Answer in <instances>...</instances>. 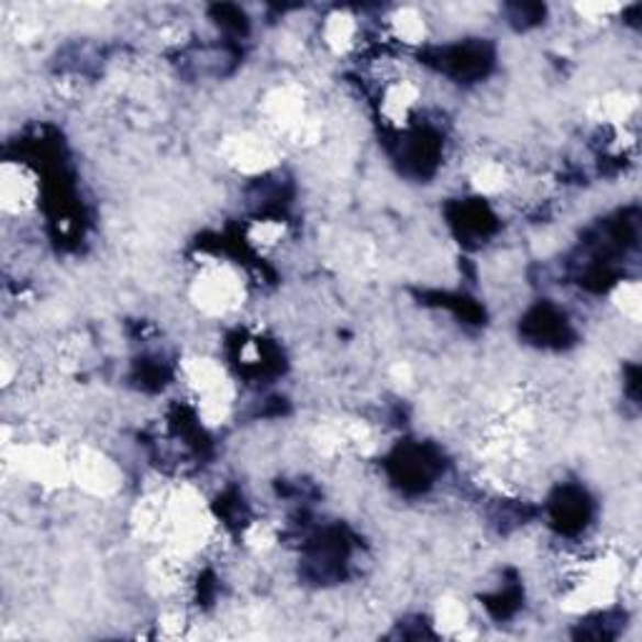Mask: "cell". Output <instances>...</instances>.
<instances>
[{
  "instance_id": "cell-8",
  "label": "cell",
  "mask_w": 642,
  "mask_h": 642,
  "mask_svg": "<svg viewBox=\"0 0 642 642\" xmlns=\"http://www.w3.org/2000/svg\"><path fill=\"white\" fill-rule=\"evenodd\" d=\"M472 186L479 196H497L510 186V171L499 160H485L472 171Z\"/></svg>"
},
{
  "instance_id": "cell-5",
  "label": "cell",
  "mask_w": 642,
  "mask_h": 642,
  "mask_svg": "<svg viewBox=\"0 0 642 642\" xmlns=\"http://www.w3.org/2000/svg\"><path fill=\"white\" fill-rule=\"evenodd\" d=\"M385 29L389 38L399 43L401 48H422L424 43L430 41L432 23L427 13L419 11V8L401 5L387 15Z\"/></svg>"
},
{
  "instance_id": "cell-9",
  "label": "cell",
  "mask_w": 642,
  "mask_h": 642,
  "mask_svg": "<svg viewBox=\"0 0 642 642\" xmlns=\"http://www.w3.org/2000/svg\"><path fill=\"white\" fill-rule=\"evenodd\" d=\"M612 305L628 321L638 324L640 321V284H638V279H626V281L620 279V284L612 291Z\"/></svg>"
},
{
  "instance_id": "cell-2",
  "label": "cell",
  "mask_w": 642,
  "mask_h": 642,
  "mask_svg": "<svg viewBox=\"0 0 642 642\" xmlns=\"http://www.w3.org/2000/svg\"><path fill=\"white\" fill-rule=\"evenodd\" d=\"M422 111V88L412 78L391 76L379 88V115L389 129L407 131Z\"/></svg>"
},
{
  "instance_id": "cell-10",
  "label": "cell",
  "mask_w": 642,
  "mask_h": 642,
  "mask_svg": "<svg viewBox=\"0 0 642 642\" xmlns=\"http://www.w3.org/2000/svg\"><path fill=\"white\" fill-rule=\"evenodd\" d=\"M573 11L577 13L579 21L587 23V25H608L622 13V5H615V3H579V5L573 8Z\"/></svg>"
},
{
  "instance_id": "cell-7",
  "label": "cell",
  "mask_w": 642,
  "mask_h": 642,
  "mask_svg": "<svg viewBox=\"0 0 642 642\" xmlns=\"http://www.w3.org/2000/svg\"><path fill=\"white\" fill-rule=\"evenodd\" d=\"M246 239L248 244L258 248V252H274V248L281 246L284 239H287V221L276 217L254 219L246 229Z\"/></svg>"
},
{
  "instance_id": "cell-3",
  "label": "cell",
  "mask_w": 642,
  "mask_h": 642,
  "mask_svg": "<svg viewBox=\"0 0 642 642\" xmlns=\"http://www.w3.org/2000/svg\"><path fill=\"white\" fill-rule=\"evenodd\" d=\"M41 196L38 176L21 160H5L0 168V207L5 217H25Z\"/></svg>"
},
{
  "instance_id": "cell-4",
  "label": "cell",
  "mask_w": 642,
  "mask_h": 642,
  "mask_svg": "<svg viewBox=\"0 0 642 642\" xmlns=\"http://www.w3.org/2000/svg\"><path fill=\"white\" fill-rule=\"evenodd\" d=\"M226 164L234 166L239 174L256 176L266 174L272 166H276V146L272 139L262 136V133H236V136L226 139L224 148Z\"/></svg>"
},
{
  "instance_id": "cell-6",
  "label": "cell",
  "mask_w": 642,
  "mask_h": 642,
  "mask_svg": "<svg viewBox=\"0 0 642 642\" xmlns=\"http://www.w3.org/2000/svg\"><path fill=\"white\" fill-rule=\"evenodd\" d=\"M321 43L334 53V56H346L362 38V23L352 11H332L321 21Z\"/></svg>"
},
{
  "instance_id": "cell-1",
  "label": "cell",
  "mask_w": 642,
  "mask_h": 642,
  "mask_svg": "<svg viewBox=\"0 0 642 642\" xmlns=\"http://www.w3.org/2000/svg\"><path fill=\"white\" fill-rule=\"evenodd\" d=\"M191 305L209 319H226L246 301V281L236 266L207 262L189 284Z\"/></svg>"
}]
</instances>
